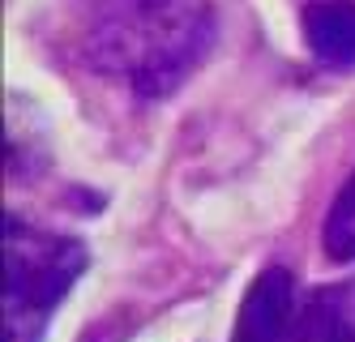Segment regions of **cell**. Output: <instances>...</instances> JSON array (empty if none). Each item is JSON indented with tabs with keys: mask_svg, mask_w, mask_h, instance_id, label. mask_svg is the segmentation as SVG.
<instances>
[{
	"mask_svg": "<svg viewBox=\"0 0 355 342\" xmlns=\"http://www.w3.org/2000/svg\"><path fill=\"white\" fill-rule=\"evenodd\" d=\"M218 39L210 0H73L69 51L141 103L175 94Z\"/></svg>",
	"mask_w": 355,
	"mask_h": 342,
	"instance_id": "1",
	"label": "cell"
},
{
	"mask_svg": "<svg viewBox=\"0 0 355 342\" xmlns=\"http://www.w3.org/2000/svg\"><path fill=\"white\" fill-rule=\"evenodd\" d=\"M295 304H300V287H295L291 270L266 266L244 291L232 342H283V334L295 317Z\"/></svg>",
	"mask_w": 355,
	"mask_h": 342,
	"instance_id": "3",
	"label": "cell"
},
{
	"mask_svg": "<svg viewBox=\"0 0 355 342\" xmlns=\"http://www.w3.org/2000/svg\"><path fill=\"white\" fill-rule=\"evenodd\" d=\"M300 31L317 65L355 69V0H309L300 9Z\"/></svg>",
	"mask_w": 355,
	"mask_h": 342,
	"instance_id": "4",
	"label": "cell"
},
{
	"mask_svg": "<svg viewBox=\"0 0 355 342\" xmlns=\"http://www.w3.org/2000/svg\"><path fill=\"white\" fill-rule=\"evenodd\" d=\"M321 244L329 261H355V171L338 189V197L329 201V214L321 223Z\"/></svg>",
	"mask_w": 355,
	"mask_h": 342,
	"instance_id": "5",
	"label": "cell"
},
{
	"mask_svg": "<svg viewBox=\"0 0 355 342\" xmlns=\"http://www.w3.org/2000/svg\"><path fill=\"white\" fill-rule=\"evenodd\" d=\"M86 248L9 214L5 223V342H43L56 304L86 270Z\"/></svg>",
	"mask_w": 355,
	"mask_h": 342,
	"instance_id": "2",
	"label": "cell"
}]
</instances>
